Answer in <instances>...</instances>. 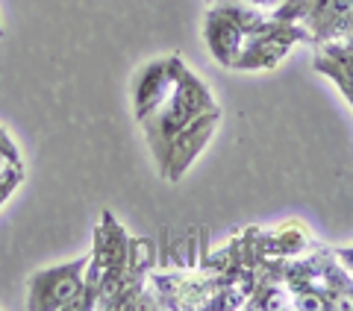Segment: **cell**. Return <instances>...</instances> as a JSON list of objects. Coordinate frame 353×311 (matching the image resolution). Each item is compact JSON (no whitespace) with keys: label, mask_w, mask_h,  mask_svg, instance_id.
<instances>
[{"label":"cell","mask_w":353,"mask_h":311,"mask_svg":"<svg viewBox=\"0 0 353 311\" xmlns=\"http://www.w3.org/2000/svg\"><path fill=\"white\" fill-rule=\"evenodd\" d=\"M339 259L347 264L350 273H353V247H345V250H339Z\"/></svg>","instance_id":"cell-12"},{"label":"cell","mask_w":353,"mask_h":311,"mask_svg":"<svg viewBox=\"0 0 353 311\" xmlns=\"http://www.w3.org/2000/svg\"><path fill=\"white\" fill-rule=\"evenodd\" d=\"M268 21H271V15H265L259 6H250L245 0H218V3L209 9L206 24H203L209 53L215 56L218 65L233 68L245 39L265 30Z\"/></svg>","instance_id":"cell-2"},{"label":"cell","mask_w":353,"mask_h":311,"mask_svg":"<svg viewBox=\"0 0 353 311\" xmlns=\"http://www.w3.org/2000/svg\"><path fill=\"white\" fill-rule=\"evenodd\" d=\"M312 41V36L301 24H285V21L271 18L268 27L245 39L239 56L233 62V71H271L289 56L294 44Z\"/></svg>","instance_id":"cell-4"},{"label":"cell","mask_w":353,"mask_h":311,"mask_svg":"<svg viewBox=\"0 0 353 311\" xmlns=\"http://www.w3.org/2000/svg\"><path fill=\"white\" fill-rule=\"evenodd\" d=\"M245 3H250V6H259V9H274V6H280L283 0H245Z\"/></svg>","instance_id":"cell-11"},{"label":"cell","mask_w":353,"mask_h":311,"mask_svg":"<svg viewBox=\"0 0 353 311\" xmlns=\"http://www.w3.org/2000/svg\"><path fill=\"white\" fill-rule=\"evenodd\" d=\"M309 9H312V0H283L280 6H274V15L277 21H285V24H301L309 15Z\"/></svg>","instance_id":"cell-8"},{"label":"cell","mask_w":353,"mask_h":311,"mask_svg":"<svg viewBox=\"0 0 353 311\" xmlns=\"http://www.w3.org/2000/svg\"><path fill=\"white\" fill-rule=\"evenodd\" d=\"M3 168H12V164H6V159H3V156H0V171H3Z\"/></svg>","instance_id":"cell-13"},{"label":"cell","mask_w":353,"mask_h":311,"mask_svg":"<svg viewBox=\"0 0 353 311\" xmlns=\"http://www.w3.org/2000/svg\"><path fill=\"white\" fill-rule=\"evenodd\" d=\"M312 44L350 41L353 39V0H312L303 21Z\"/></svg>","instance_id":"cell-7"},{"label":"cell","mask_w":353,"mask_h":311,"mask_svg":"<svg viewBox=\"0 0 353 311\" xmlns=\"http://www.w3.org/2000/svg\"><path fill=\"white\" fill-rule=\"evenodd\" d=\"M85 268H88V255L32 273L27 282V308L30 311H83Z\"/></svg>","instance_id":"cell-3"},{"label":"cell","mask_w":353,"mask_h":311,"mask_svg":"<svg viewBox=\"0 0 353 311\" xmlns=\"http://www.w3.org/2000/svg\"><path fill=\"white\" fill-rule=\"evenodd\" d=\"M0 39H3V27H0Z\"/></svg>","instance_id":"cell-14"},{"label":"cell","mask_w":353,"mask_h":311,"mask_svg":"<svg viewBox=\"0 0 353 311\" xmlns=\"http://www.w3.org/2000/svg\"><path fill=\"white\" fill-rule=\"evenodd\" d=\"M21 180H24V171L21 168H3L0 171V206H3L9 200V194L21 185Z\"/></svg>","instance_id":"cell-9"},{"label":"cell","mask_w":353,"mask_h":311,"mask_svg":"<svg viewBox=\"0 0 353 311\" xmlns=\"http://www.w3.org/2000/svg\"><path fill=\"white\" fill-rule=\"evenodd\" d=\"M221 118H224L221 109H212V112L194 118L192 124L174 138L171 150H168V164H165V171H162V180H168V182L183 180V173L192 168V162L201 156V150L212 141V132L218 129Z\"/></svg>","instance_id":"cell-6"},{"label":"cell","mask_w":353,"mask_h":311,"mask_svg":"<svg viewBox=\"0 0 353 311\" xmlns=\"http://www.w3.org/2000/svg\"><path fill=\"white\" fill-rule=\"evenodd\" d=\"M0 156L6 159V164H12V168H21V153L15 147V141L9 138V132L0 127Z\"/></svg>","instance_id":"cell-10"},{"label":"cell","mask_w":353,"mask_h":311,"mask_svg":"<svg viewBox=\"0 0 353 311\" xmlns=\"http://www.w3.org/2000/svg\"><path fill=\"white\" fill-rule=\"evenodd\" d=\"M212 109H218V103H215V97L209 94L203 80L194 76L185 65H180L176 83L171 88L168 100H165L153 115H148L145 120H141L145 141H148V147L153 153V159H157L159 173L165 171V164H168V150H171L174 138L180 136L194 118L212 112Z\"/></svg>","instance_id":"cell-1"},{"label":"cell","mask_w":353,"mask_h":311,"mask_svg":"<svg viewBox=\"0 0 353 311\" xmlns=\"http://www.w3.org/2000/svg\"><path fill=\"white\" fill-rule=\"evenodd\" d=\"M180 65H183L180 56L153 59V62L141 65V68L132 74V115H136L139 124L168 100L171 88L176 83Z\"/></svg>","instance_id":"cell-5"}]
</instances>
